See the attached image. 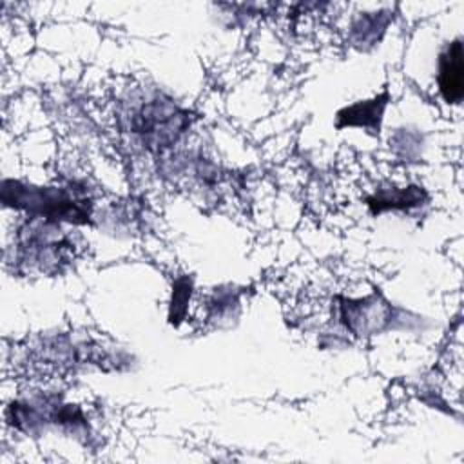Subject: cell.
Listing matches in <instances>:
<instances>
[{"instance_id": "7a4b0ae2", "label": "cell", "mask_w": 464, "mask_h": 464, "mask_svg": "<svg viewBox=\"0 0 464 464\" xmlns=\"http://www.w3.org/2000/svg\"><path fill=\"white\" fill-rule=\"evenodd\" d=\"M384 98H375L370 102H361L337 114L339 127L359 125V127H379V120L384 109Z\"/></svg>"}, {"instance_id": "6da1fadb", "label": "cell", "mask_w": 464, "mask_h": 464, "mask_svg": "<svg viewBox=\"0 0 464 464\" xmlns=\"http://www.w3.org/2000/svg\"><path fill=\"white\" fill-rule=\"evenodd\" d=\"M462 44L455 40L446 47L439 60V91L448 103H459L464 94V76H462Z\"/></svg>"}]
</instances>
